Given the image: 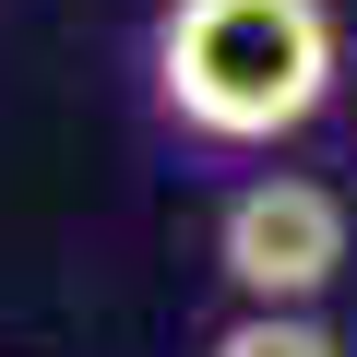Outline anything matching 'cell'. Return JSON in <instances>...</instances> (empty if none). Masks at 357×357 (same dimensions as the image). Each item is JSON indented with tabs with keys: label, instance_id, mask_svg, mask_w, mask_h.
Instances as JSON below:
<instances>
[{
	"label": "cell",
	"instance_id": "6da1fadb",
	"mask_svg": "<svg viewBox=\"0 0 357 357\" xmlns=\"http://www.w3.org/2000/svg\"><path fill=\"white\" fill-rule=\"evenodd\" d=\"M155 96L191 143H286L333 96V13L321 0H167Z\"/></svg>",
	"mask_w": 357,
	"mask_h": 357
},
{
	"label": "cell",
	"instance_id": "7a4b0ae2",
	"mask_svg": "<svg viewBox=\"0 0 357 357\" xmlns=\"http://www.w3.org/2000/svg\"><path fill=\"white\" fill-rule=\"evenodd\" d=\"M215 262H227V286L250 310H298L345 262V203L321 191V178H250V191L227 203V227H215Z\"/></svg>",
	"mask_w": 357,
	"mask_h": 357
},
{
	"label": "cell",
	"instance_id": "3957f363",
	"mask_svg": "<svg viewBox=\"0 0 357 357\" xmlns=\"http://www.w3.org/2000/svg\"><path fill=\"white\" fill-rule=\"evenodd\" d=\"M215 357H345L310 310H250V321H227L215 333Z\"/></svg>",
	"mask_w": 357,
	"mask_h": 357
}]
</instances>
